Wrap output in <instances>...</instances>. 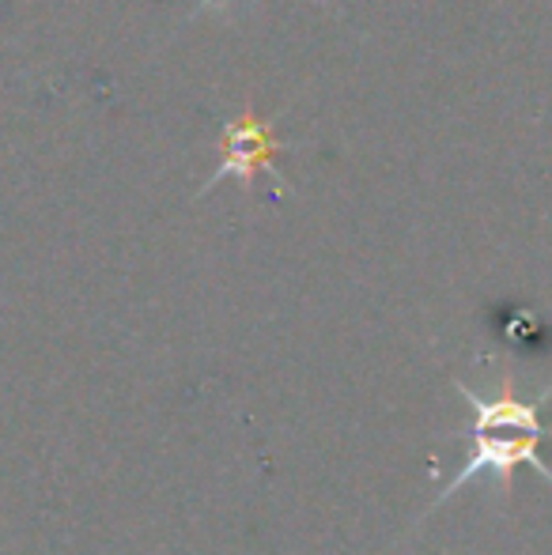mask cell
Wrapping results in <instances>:
<instances>
[{"mask_svg": "<svg viewBox=\"0 0 552 555\" xmlns=\"http://www.w3.org/2000/svg\"><path fill=\"white\" fill-rule=\"evenodd\" d=\"M454 386H458V393L473 404V416L477 420H473L470 453H465V461L454 468V476L442 483L439 495L427 503V514L439 511L447 499L458 495V488H465V483L477 480V476H485V473L496 476V483H500V503L511 499V480H515L518 465L538 468V473L552 483V465L541 461V453H538V446L552 439V427L541 424V416H538L541 401L552 397V386H545L538 397H530V401L518 397L515 371H503L500 393H492V397L473 393L465 382H454Z\"/></svg>", "mask_w": 552, "mask_h": 555, "instance_id": "1", "label": "cell"}, {"mask_svg": "<svg viewBox=\"0 0 552 555\" xmlns=\"http://www.w3.org/2000/svg\"><path fill=\"white\" fill-rule=\"evenodd\" d=\"M223 163L208 175V182L201 185L197 197H205L208 190H216V185L223 182V178H239V182L251 190L254 182V170H273L277 167V155L284 152V147L292 144H277L273 137L266 132V125L258 121V114H254V106H246L239 117H231L228 125H223Z\"/></svg>", "mask_w": 552, "mask_h": 555, "instance_id": "2", "label": "cell"}, {"mask_svg": "<svg viewBox=\"0 0 552 555\" xmlns=\"http://www.w3.org/2000/svg\"><path fill=\"white\" fill-rule=\"evenodd\" d=\"M223 0H201V8H220ZM314 4H322V0H314Z\"/></svg>", "mask_w": 552, "mask_h": 555, "instance_id": "3", "label": "cell"}]
</instances>
